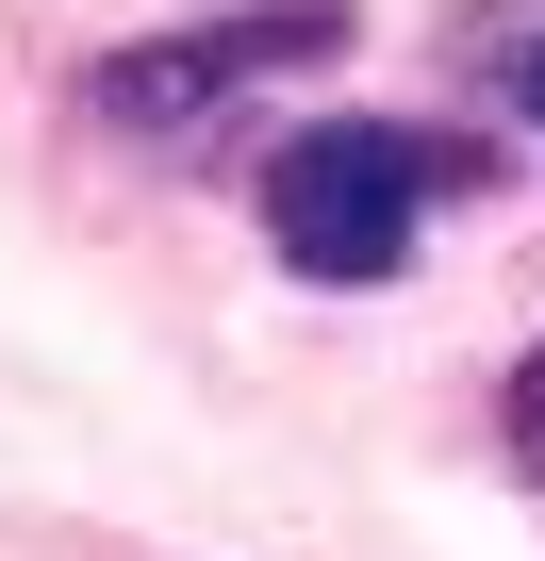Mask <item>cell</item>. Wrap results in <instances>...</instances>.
<instances>
[{"instance_id": "3957f363", "label": "cell", "mask_w": 545, "mask_h": 561, "mask_svg": "<svg viewBox=\"0 0 545 561\" xmlns=\"http://www.w3.org/2000/svg\"><path fill=\"white\" fill-rule=\"evenodd\" d=\"M446 67H463L496 116L545 133V0H463V18H446Z\"/></svg>"}, {"instance_id": "277c9868", "label": "cell", "mask_w": 545, "mask_h": 561, "mask_svg": "<svg viewBox=\"0 0 545 561\" xmlns=\"http://www.w3.org/2000/svg\"><path fill=\"white\" fill-rule=\"evenodd\" d=\"M496 446H512V462H529V479H545V347H529V364H512V380H496Z\"/></svg>"}, {"instance_id": "7a4b0ae2", "label": "cell", "mask_w": 545, "mask_h": 561, "mask_svg": "<svg viewBox=\"0 0 545 561\" xmlns=\"http://www.w3.org/2000/svg\"><path fill=\"white\" fill-rule=\"evenodd\" d=\"M331 50H348V0H248V18H198V34H133L83 100H100L116 133H198V116H231L248 83L331 67Z\"/></svg>"}, {"instance_id": "6da1fadb", "label": "cell", "mask_w": 545, "mask_h": 561, "mask_svg": "<svg viewBox=\"0 0 545 561\" xmlns=\"http://www.w3.org/2000/svg\"><path fill=\"white\" fill-rule=\"evenodd\" d=\"M446 198H496L479 116H298L248 165V215H264V248L298 280H397Z\"/></svg>"}]
</instances>
